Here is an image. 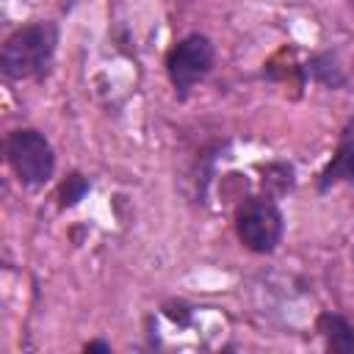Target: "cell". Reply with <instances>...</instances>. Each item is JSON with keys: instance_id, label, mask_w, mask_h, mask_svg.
<instances>
[{"instance_id": "52a82bcc", "label": "cell", "mask_w": 354, "mask_h": 354, "mask_svg": "<svg viewBox=\"0 0 354 354\" xmlns=\"http://www.w3.org/2000/svg\"><path fill=\"white\" fill-rule=\"evenodd\" d=\"M86 194H88V180H86L83 174H69L66 183L61 185V202H64L66 207L77 205Z\"/></svg>"}, {"instance_id": "277c9868", "label": "cell", "mask_w": 354, "mask_h": 354, "mask_svg": "<svg viewBox=\"0 0 354 354\" xmlns=\"http://www.w3.org/2000/svg\"><path fill=\"white\" fill-rule=\"evenodd\" d=\"M213 66V44L202 33H191L183 41H177L166 58V72L171 86L185 94L194 83H199Z\"/></svg>"}, {"instance_id": "7a4b0ae2", "label": "cell", "mask_w": 354, "mask_h": 354, "mask_svg": "<svg viewBox=\"0 0 354 354\" xmlns=\"http://www.w3.org/2000/svg\"><path fill=\"white\" fill-rule=\"evenodd\" d=\"M6 155L19 183H25L28 188H39L53 177L55 155L50 141L39 130H14L6 141Z\"/></svg>"}, {"instance_id": "8992f818", "label": "cell", "mask_w": 354, "mask_h": 354, "mask_svg": "<svg viewBox=\"0 0 354 354\" xmlns=\"http://www.w3.org/2000/svg\"><path fill=\"white\" fill-rule=\"evenodd\" d=\"M337 180H354V144H343L332 163L321 174V188H329Z\"/></svg>"}, {"instance_id": "ba28073f", "label": "cell", "mask_w": 354, "mask_h": 354, "mask_svg": "<svg viewBox=\"0 0 354 354\" xmlns=\"http://www.w3.org/2000/svg\"><path fill=\"white\" fill-rule=\"evenodd\" d=\"M108 348H111L108 343H88L86 346V351H108Z\"/></svg>"}, {"instance_id": "6da1fadb", "label": "cell", "mask_w": 354, "mask_h": 354, "mask_svg": "<svg viewBox=\"0 0 354 354\" xmlns=\"http://www.w3.org/2000/svg\"><path fill=\"white\" fill-rule=\"evenodd\" d=\"M55 44H58V30L53 22H33L14 30L3 44V55H0L3 75L11 80L41 75L53 61Z\"/></svg>"}, {"instance_id": "5b68a950", "label": "cell", "mask_w": 354, "mask_h": 354, "mask_svg": "<svg viewBox=\"0 0 354 354\" xmlns=\"http://www.w3.org/2000/svg\"><path fill=\"white\" fill-rule=\"evenodd\" d=\"M321 332H324V337H326L332 351H346V354L354 351V332L340 315L324 313L321 315Z\"/></svg>"}, {"instance_id": "3957f363", "label": "cell", "mask_w": 354, "mask_h": 354, "mask_svg": "<svg viewBox=\"0 0 354 354\" xmlns=\"http://www.w3.org/2000/svg\"><path fill=\"white\" fill-rule=\"evenodd\" d=\"M235 232L246 249L257 254L274 252L282 238V213L268 196H252L238 207Z\"/></svg>"}]
</instances>
